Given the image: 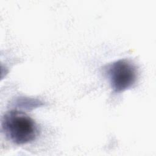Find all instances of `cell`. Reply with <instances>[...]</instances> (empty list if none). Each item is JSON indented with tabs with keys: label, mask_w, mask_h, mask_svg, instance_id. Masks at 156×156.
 Wrapping results in <instances>:
<instances>
[{
	"label": "cell",
	"mask_w": 156,
	"mask_h": 156,
	"mask_svg": "<svg viewBox=\"0 0 156 156\" xmlns=\"http://www.w3.org/2000/svg\"><path fill=\"white\" fill-rule=\"evenodd\" d=\"M1 127L5 136L18 145L32 142L38 132L35 121L26 113L18 110H11L4 114Z\"/></svg>",
	"instance_id": "1"
},
{
	"label": "cell",
	"mask_w": 156,
	"mask_h": 156,
	"mask_svg": "<svg viewBox=\"0 0 156 156\" xmlns=\"http://www.w3.org/2000/svg\"><path fill=\"white\" fill-rule=\"evenodd\" d=\"M111 87L116 93H119L132 87L136 82L138 71L135 65L126 59L113 62L105 71Z\"/></svg>",
	"instance_id": "2"
}]
</instances>
